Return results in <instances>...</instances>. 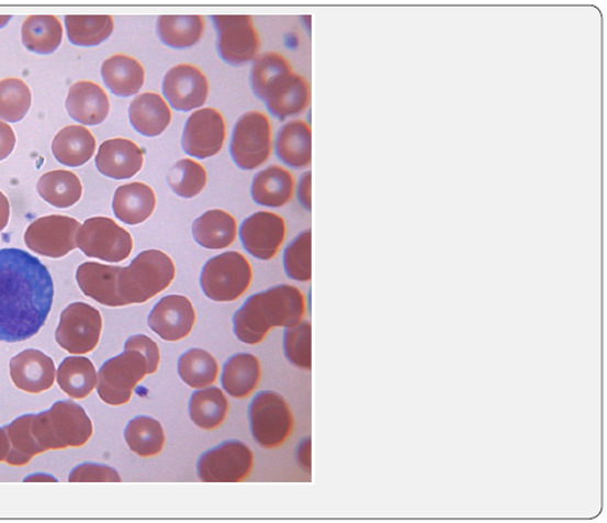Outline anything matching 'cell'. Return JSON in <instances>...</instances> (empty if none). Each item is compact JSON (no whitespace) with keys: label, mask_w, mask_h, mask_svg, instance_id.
I'll use <instances>...</instances> for the list:
<instances>
[{"label":"cell","mask_w":607,"mask_h":523,"mask_svg":"<svg viewBox=\"0 0 607 523\" xmlns=\"http://www.w3.org/2000/svg\"><path fill=\"white\" fill-rule=\"evenodd\" d=\"M306 314V298L293 286L280 285L249 297L234 315L236 337L246 345H258L274 327H292Z\"/></svg>","instance_id":"2"},{"label":"cell","mask_w":607,"mask_h":523,"mask_svg":"<svg viewBox=\"0 0 607 523\" xmlns=\"http://www.w3.org/2000/svg\"><path fill=\"white\" fill-rule=\"evenodd\" d=\"M257 98L266 103L272 116L282 122L308 107L310 88L305 77L293 74L289 68L272 78Z\"/></svg>","instance_id":"16"},{"label":"cell","mask_w":607,"mask_h":523,"mask_svg":"<svg viewBox=\"0 0 607 523\" xmlns=\"http://www.w3.org/2000/svg\"><path fill=\"white\" fill-rule=\"evenodd\" d=\"M24 481H57L53 476L48 475H34L25 478Z\"/></svg>","instance_id":"51"},{"label":"cell","mask_w":607,"mask_h":523,"mask_svg":"<svg viewBox=\"0 0 607 523\" xmlns=\"http://www.w3.org/2000/svg\"><path fill=\"white\" fill-rule=\"evenodd\" d=\"M272 134L269 118L248 112L238 120L232 133L229 153L236 166L252 170L265 165L271 155Z\"/></svg>","instance_id":"9"},{"label":"cell","mask_w":607,"mask_h":523,"mask_svg":"<svg viewBox=\"0 0 607 523\" xmlns=\"http://www.w3.org/2000/svg\"><path fill=\"white\" fill-rule=\"evenodd\" d=\"M130 123L142 136L157 137L171 122V110L166 99L157 93L137 96L128 108Z\"/></svg>","instance_id":"24"},{"label":"cell","mask_w":607,"mask_h":523,"mask_svg":"<svg viewBox=\"0 0 607 523\" xmlns=\"http://www.w3.org/2000/svg\"><path fill=\"white\" fill-rule=\"evenodd\" d=\"M65 23L69 42L82 47L103 44L115 29L110 15H66Z\"/></svg>","instance_id":"37"},{"label":"cell","mask_w":607,"mask_h":523,"mask_svg":"<svg viewBox=\"0 0 607 523\" xmlns=\"http://www.w3.org/2000/svg\"><path fill=\"white\" fill-rule=\"evenodd\" d=\"M30 431L37 447L47 450L83 447L92 438L93 422L72 400H59L50 409L30 414Z\"/></svg>","instance_id":"3"},{"label":"cell","mask_w":607,"mask_h":523,"mask_svg":"<svg viewBox=\"0 0 607 523\" xmlns=\"http://www.w3.org/2000/svg\"><path fill=\"white\" fill-rule=\"evenodd\" d=\"M297 461L299 465L306 471H311V441L305 438L300 442L297 448Z\"/></svg>","instance_id":"48"},{"label":"cell","mask_w":607,"mask_h":523,"mask_svg":"<svg viewBox=\"0 0 607 523\" xmlns=\"http://www.w3.org/2000/svg\"><path fill=\"white\" fill-rule=\"evenodd\" d=\"M227 135L225 118L214 108L192 113L186 124L181 147L191 157L206 159L220 154Z\"/></svg>","instance_id":"14"},{"label":"cell","mask_w":607,"mask_h":523,"mask_svg":"<svg viewBox=\"0 0 607 523\" xmlns=\"http://www.w3.org/2000/svg\"><path fill=\"white\" fill-rule=\"evenodd\" d=\"M176 275L175 262L164 251H144L128 267H120L116 287L121 305L147 303L173 283Z\"/></svg>","instance_id":"4"},{"label":"cell","mask_w":607,"mask_h":523,"mask_svg":"<svg viewBox=\"0 0 607 523\" xmlns=\"http://www.w3.org/2000/svg\"><path fill=\"white\" fill-rule=\"evenodd\" d=\"M277 156L282 164L300 169L311 165L312 135L311 127L302 120H292L278 133L276 143Z\"/></svg>","instance_id":"29"},{"label":"cell","mask_w":607,"mask_h":523,"mask_svg":"<svg viewBox=\"0 0 607 523\" xmlns=\"http://www.w3.org/2000/svg\"><path fill=\"white\" fill-rule=\"evenodd\" d=\"M217 32V53L231 66L246 65L259 52L260 40L249 15H212Z\"/></svg>","instance_id":"11"},{"label":"cell","mask_w":607,"mask_h":523,"mask_svg":"<svg viewBox=\"0 0 607 523\" xmlns=\"http://www.w3.org/2000/svg\"><path fill=\"white\" fill-rule=\"evenodd\" d=\"M10 218V203L3 192H0V233L8 226Z\"/></svg>","instance_id":"49"},{"label":"cell","mask_w":607,"mask_h":523,"mask_svg":"<svg viewBox=\"0 0 607 523\" xmlns=\"http://www.w3.org/2000/svg\"><path fill=\"white\" fill-rule=\"evenodd\" d=\"M10 452V442L4 427H0V463L5 461Z\"/></svg>","instance_id":"50"},{"label":"cell","mask_w":607,"mask_h":523,"mask_svg":"<svg viewBox=\"0 0 607 523\" xmlns=\"http://www.w3.org/2000/svg\"><path fill=\"white\" fill-rule=\"evenodd\" d=\"M168 185L173 192L184 199L198 197L207 183V174L204 166L194 159L184 158L170 168Z\"/></svg>","instance_id":"40"},{"label":"cell","mask_w":607,"mask_h":523,"mask_svg":"<svg viewBox=\"0 0 607 523\" xmlns=\"http://www.w3.org/2000/svg\"><path fill=\"white\" fill-rule=\"evenodd\" d=\"M297 197L300 204L311 211V173H306L300 178Z\"/></svg>","instance_id":"47"},{"label":"cell","mask_w":607,"mask_h":523,"mask_svg":"<svg viewBox=\"0 0 607 523\" xmlns=\"http://www.w3.org/2000/svg\"><path fill=\"white\" fill-rule=\"evenodd\" d=\"M103 318L92 305L77 301L60 314L56 330L57 344L70 355H87L99 345Z\"/></svg>","instance_id":"10"},{"label":"cell","mask_w":607,"mask_h":523,"mask_svg":"<svg viewBox=\"0 0 607 523\" xmlns=\"http://www.w3.org/2000/svg\"><path fill=\"white\" fill-rule=\"evenodd\" d=\"M78 220L49 215L33 221L25 231L27 248L40 256L63 258L77 248Z\"/></svg>","instance_id":"13"},{"label":"cell","mask_w":607,"mask_h":523,"mask_svg":"<svg viewBox=\"0 0 607 523\" xmlns=\"http://www.w3.org/2000/svg\"><path fill=\"white\" fill-rule=\"evenodd\" d=\"M37 193L49 205L67 209L76 205L82 198L83 186L76 174L57 169L38 179Z\"/></svg>","instance_id":"34"},{"label":"cell","mask_w":607,"mask_h":523,"mask_svg":"<svg viewBox=\"0 0 607 523\" xmlns=\"http://www.w3.org/2000/svg\"><path fill=\"white\" fill-rule=\"evenodd\" d=\"M56 377L60 390L75 400L88 398L98 385L93 361L80 356L65 358L57 369Z\"/></svg>","instance_id":"32"},{"label":"cell","mask_w":607,"mask_h":523,"mask_svg":"<svg viewBox=\"0 0 607 523\" xmlns=\"http://www.w3.org/2000/svg\"><path fill=\"white\" fill-rule=\"evenodd\" d=\"M145 164L144 151L127 138H111L100 145L95 166L108 178L125 180L135 177Z\"/></svg>","instance_id":"20"},{"label":"cell","mask_w":607,"mask_h":523,"mask_svg":"<svg viewBox=\"0 0 607 523\" xmlns=\"http://www.w3.org/2000/svg\"><path fill=\"white\" fill-rule=\"evenodd\" d=\"M97 140L82 125H69L59 130L53 143V154L60 165L80 167L95 154Z\"/></svg>","instance_id":"28"},{"label":"cell","mask_w":607,"mask_h":523,"mask_svg":"<svg viewBox=\"0 0 607 523\" xmlns=\"http://www.w3.org/2000/svg\"><path fill=\"white\" fill-rule=\"evenodd\" d=\"M49 270L24 249H0V341L8 344L38 334L53 309Z\"/></svg>","instance_id":"1"},{"label":"cell","mask_w":607,"mask_h":523,"mask_svg":"<svg viewBox=\"0 0 607 523\" xmlns=\"http://www.w3.org/2000/svg\"><path fill=\"white\" fill-rule=\"evenodd\" d=\"M64 38V26L54 15H32L22 27L23 45L37 55L56 52Z\"/></svg>","instance_id":"35"},{"label":"cell","mask_w":607,"mask_h":523,"mask_svg":"<svg viewBox=\"0 0 607 523\" xmlns=\"http://www.w3.org/2000/svg\"><path fill=\"white\" fill-rule=\"evenodd\" d=\"M204 33L205 22L200 15H160L157 20L158 37L171 48L195 46Z\"/></svg>","instance_id":"33"},{"label":"cell","mask_w":607,"mask_h":523,"mask_svg":"<svg viewBox=\"0 0 607 523\" xmlns=\"http://www.w3.org/2000/svg\"><path fill=\"white\" fill-rule=\"evenodd\" d=\"M283 269L292 280H311V230L303 231L286 247L285 253H283Z\"/></svg>","instance_id":"42"},{"label":"cell","mask_w":607,"mask_h":523,"mask_svg":"<svg viewBox=\"0 0 607 523\" xmlns=\"http://www.w3.org/2000/svg\"><path fill=\"white\" fill-rule=\"evenodd\" d=\"M148 375L146 357L138 350L125 349L99 369L98 396L110 407L125 405L133 398L137 385Z\"/></svg>","instance_id":"7"},{"label":"cell","mask_w":607,"mask_h":523,"mask_svg":"<svg viewBox=\"0 0 607 523\" xmlns=\"http://www.w3.org/2000/svg\"><path fill=\"white\" fill-rule=\"evenodd\" d=\"M101 77L111 93L128 98L138 94L144 87L146 73L136 58L117 54L101 65Z\"/></svg>","instance_id":"25"},{"label":"cell","mask_w":607,"mask_h":523,"mask_svg":"<svg viewBox=\"0 0 607 523\" xmlns=\"http://www.w3.org/2000/svg\"><path fill=\"white\" fill-rule=\"evenodd\" d=\"M124 437L128 448L142 458L158 456L166 445L164 426L158 420L149 416L130 420Z\"/></svg>","instance_id":"36"},{"label":"cell","mask_w":607,"mask_h":523,"mask_svg":"<svg viewBox=\"0 0 607 523\" xmlns=\"http://www.w3.org/2000/svg\"><path fill=\"white\" fill-rule=\"evenodd\" d=\"M9 369L14 386L30 394H40L55 385V361L42 350L29 348L20 352L10 360Z\"/></svg>","instance_id":"19"},{"label":"cell","mask_w":607,"mask_h":523,"mask_svg":"<svg viewBox=\"0 0 607 523\" xmlns=\"http://www.w3.org/2000/svg\"><path fill=\"white\" fill-rule=\"evenodd\" d=\"M161 92L171 108L189 113L206 103L209 80L196 66L177 65L165 76Z\"/></svg>","instance_id":"17"},{"label":"cell","mask_w":607,"mask_h":523,"mask_svg":"<svg viewBox=\"0 0 607 523\" xmlns=\"http://www.w3.org/2000/svg\"><path fill=\"white\" fill-rule=\"evenodd\" d=\"M285 237V220L270 211H258L243 221L239 227L243 248L260 260L274 258Z\"/></svg>","instance_id":"15"},{"label":"cell","mask_w":607,"mask_h":523,"mask_svg":"<svg viewBox=\"0 0 607 523\" xmlns=\"http://www.w3.org/2000/svg\"><path fill=\"white\" fill-rule=\"evenodd\" d=\"M218 364L207 350L192 348L178 359V375L192 389H204L215 383Z\"/></svg>","instance_id":"38"},{"label":"cell","mask_w":607,"mask_h":523,"mask_svg":"<svg viewBox=\"0 0 607 523\" xmlns=\"http://www.w3.org/2000/svg\"><path fill=\"white\" fill-rule=\"evenodd\" d=\"M4 429L10 442V452L5 460L9 466L24 467L36 456L42 455L30 431V414L15 419Z\"/></svg>","instance_id":"41"},{"label":"cell","mask_w":607,"mask_h":523,"mask_svg":"<svg viewBox=\"0 0 607 523\" xmlns=\"http://www.w3.org/2000/svg\"><path fill=\"white\" fill-rule=\"evenodd\" d=\"M15 145L16 136L12 126L0 122V160H4L12 155Z\"/></svg>","instance_id":"46"},{"label":"cell","mask_w":607,"mask_h":523,"mask_svg":"<svg viewBox=\"0 0 607 523\" xmlns=\"http://www.w3.org/2000/svg\"><path fill=\"white\" fill-rule=\"evenodd\" d=\"M125 349H135L140 352L148 361L149 375H155L159 367L160 352L154 340L146 335L130 336L125 342Z\"/></svg>","instance_id":"45"},{"label":"cell","mask_w":607,"mask_h":523,"mask_svg":"<svg viewBox=\"0 0 607 523\" xmlns=\"http://www.w3.org/2000/svg\"><path fill=\"white\" fill-rule=\"evenodd\" d=\"M261 379L259 359L250 354L232 356L222 369L221 385L235 399L248 398Z\"/></svg>","instance_id":"30"},{"label":"cell","mask_w":607,"mask_h":523,"mask_svg":"<svg viewBox=\"0 0 607 523\" xmlns=\"http://www.w3.org/2000/svg\"><path fill=\"white\" fill-rule=\"evenodd\" d=\"M32 90L19 78L0 80V120L7 123H19L32 107Z\"/></svg>","instance_id":"39"},{"label":"cell","mask_w":607,"mask_h":523,"mask_svg":"<svg viewBox=\"0 0 607 523\" xmlns=\"http://www.w3.org/2000/svg\"><path fill=\"white\" fill-rule=\"evenodd\" d=\"M69 482H120L116 469L98 463H83L70 471Z\"/></svg>","instance_id":"44"},{"label":"cell","mask_w":607,"mask_h":523,"mask_svg":"<svg viewBox=\"0 0 607 523\" xmlns=\"http://www.w3.org/2000/svg\"><path fill=\"white\" fill-rule=\"evenodd\" d=\"M120 267L86 262L77 269L76 279L80 290L88 298L109 308H121L117 297V275Z\"/></svg>","instance_id":"22"},{"label":"cell","mask_w":607,"mask_h":523,"mask_svg":"<svg viewBox=\"0 0 607 523\" xmlns=\"http://www.w3.org/2000/svg\"><path fill=\"white\" fill-rule=\"evenodd\" d=\"M295 192V179L288 169L270 166L262 169L252 179L251 199L255 203L268 208L286 205Z\"/></svg>","instance_id":"26"},{"label":"cell","mask_w":607,"mask_h":523,"mask_svg":"<svg viewBox=\"0 0 607 523\" xmlns=\"http://www.w3.org/2000/svg\"><path fill=\"white\" fill-rule=\"evenodd\" d=\"M248 418L250 434L262 448L277 449L292 435L291 409L276 391L258 392L250 402Z\"/></svg>","instance_id":"6"},{"label":"cell","mask_w":607,"mask_h":523,"mask_svg":"<svg viewBox=\"0 0 607 523\" xmlns=\"http://www.w3.org/2000/svg\"><path fill=\"white\" fill-rule=\"evenodd\" d=\"M66 108L75 122L95 126L105 122L110 113V100L99 85L90 80H80L69 88Z\"/></svg>","instance_id":"21"},{"label":"cell","mask_w":607,"mask_h":523,"mask_svg":"<svg viewBox=\"0 0 607 523\" xmlns=\"http://www.w3.org/2000/svg\"><path fill=\"white\" fill-rule=\"evenodd\" d=\"M196 323L191 301L183 296L161 298L148 315V326L161 340L177 342L188 337Z\"/></svg>","instance_id":"18"},{"label":"cell","mask_w":607,"mask_h":523,"mask_svg":"<svg viewBox=\"0 0 607 523\" xmlns=\"http://www.w3.org/2000/svg\"><path fill=\"white\" fill-rule=\"evenodd\" d=\"M77 247L89 258L119 264L127 259L134 249L133 236L113 219L90 218L80 225Z\"/></svg>","instance_id":"8"},{"label":"cell","mask_w":607,"mask_h":523,"mask_svg":"<svg viewBox=\"0 0 607 523\" xmlns=\"http://www.w3.org/2000/svg\"><path fill=\"white\" fill-rule=\"evenodd\" d=\"M156 207L155 190L140 182L119 187L113 199L115 216L131 226L144 224L154 215Z\"/></svg>","instance_id":"23"},{"label":"cell","mask_w":607,"mask_h":523,"mask_svg":"<svg viewBox=\"0 0 607 523\" xmlns=\"http://www.w3.org/2000/svg\"><path fill=\"white\" fill-rule=\"evenodd\" d=\"M12 18V15H0V29L5 27Z\"/></svg>","instance_id":"52"},{"label":"cell","mask_w":607,"mask_h":523,"mask_svg":"<svg viewBox=\"0 0 607 523\" xmlns=\"http://www.w3.org/2000/svg\"><path fill=\"white\" fill-rule=\"evenodd\" d=\"M252 269L246 256L228 251L209 259L200 274L204 294L217 303L236 301L249 289Z\"/></svg>","instance_id":"5"},{"label":"cell","mask_w":607,"mask_h":523,"mask_svg":"<svg viewBox=\"0 0 607 523\" xmlns=\"http://www.w3.org/2000/svg\"><path fill=\"white\" fill-rule=\"evenodd\" d=\"M229 404L224 391L217 387L198 389L189 401L192 422L205 431L217 430L228 415Z\"/></svg>","instance_id":"31"},{"label":"cell","mask_w":607,"mask_h":523,"mask_svg":"<svg viewBox=\"0 0 607 523\" xmlns=\"http://www.w3.org/2000/svg\"><path fill=\"white\" fill-rule=\"evenodd\" d=\"M283 354L293 367L310 370L311 359V324L301 321L296 326L283 332Z\"/></svg>","instance_id":"43"},{"label":"cell","mask_w":607,"mask_h":523,"mask_svg":"<svg viewBox=\"0 0 607 523\" xmlns=\"http://www.w3.org/2000/svg\"><path fill=\"white\" fill-rule=\"evenodd\" d=\"M237 221L225 210L206 211L192 224V237L195 243L207 249H224L237 238Z\"/></svg>","instance_id":"27"},{"label":"cell","mask_w":607,"mask_h":523,"mask_svg":"<svg viewBox=\"0 0 607 523\" xmlns=\"http://www.w3.org/2000/svg\"><path fill=\"white\" fill-rule=\"evenodd\" d=\"M255 466L251 449L240 441H227L209 449L198 460L201 481L239 482L248 478Z\"/></svg>","instance_id":"12"}]
</instances>
